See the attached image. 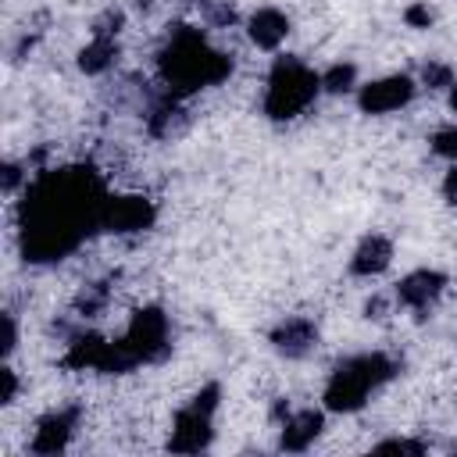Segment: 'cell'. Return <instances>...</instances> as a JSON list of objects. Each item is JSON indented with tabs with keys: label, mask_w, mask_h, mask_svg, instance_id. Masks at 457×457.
Wrapping results in <instances>:
<instances>
[{
	"label": "cell",
	"mask_w": 457,
	"mask_h": 457,
	"mask_svg": "<svg viewBox=\"0 0 457 457\" xmlns=\"http://www.w3.org/2000/svg\"><path fill=\"white\" fill-rule=\"evenodd\" d=\"M389 264H393V239L382 232H368L350 253V275L357 278H378Z\"/></svg>",
	"instance_id": "4fadbf2b"
},
{
	"label": "cell",
	"mask_w": 457,
	"mask_h": 457,
	"mask_svg": "<svg viewBox=\"0 0 457 457\" xmlns=\"http://www.w3.org/2000/svg\"><path fill=\"white\" fill-rule=\"evenodd\" d=\"M393 300H396V296H382V293H375V296L364 303V318H375V321H378V318H386V314H389V307H393Z\"/></svg>",
	"instance_id": "d4e9b609"
},
{
	"label": "cell",
	"mask_w": 457,
	"mask_h": 457,
	"mask_svg": "<svg viewBox=\"0 0 457 457\" xmlns=\"http://www.w3.org/2000/svg\"><path fill=\"white\" fill-rule=\"evenodd\" d=\"M325 428V411L318 407H303V411H289L286 421H278V450L286 453H303L314 446V439Z\"/></svg>",
	"instance_id": "7c38bea8"
},
{
	"label": "cell",
	"mask_w": 457,
	"mask_h": 457,
	"mask_svg": "<svg viewBox=\"0 0 457 457\" xmlns=\"http://www.w3.org/2000/svg\"><path fill=\"white\" fill-rule=\"evenodd\" d=\"M154 221H157V204L143 193H107L100 211V232L111 236H136L154 228Z\"/></svg>",
	"instance_id": "52a82bcc"
},
{
	"label": "cell",
	"mask_w": 457,
	"mask_h": 457,
	"mask_svg": "<svg viewBox=\"0 0 457 457\" xmlns=\"http://www.w3.org/2000/svg\"><path fill=\"white\" fill-rule=\"evenodd\" d=\"M418 82H421L425 89H450L457 79H453V68H450L446 61H425Z\"/></svg>",
	"instance_id": "d6986e66"
},
{
	"label": "cell",
	"mask_w": 457,
	"mask_h": 457,
	"mask_svg": "<svg viewBox=\"0 0 457 457\" xmlns=\"http://www.w3.org/2000/svg\"><path fill=\"white\" fill-rule=\"evenodd\" d=\"M418 93V82L403 71L396 75H382V79H371L364 86H357V107L361 114H393L400 107H407Z\"/></svg>",
	"instance_id": "ba28073f"
},
{
	"label": "cell",
	"mask_w": 457,
	"mask_h": 457,
	"mask_svg": "<svg viewBox=\"0 0 457 457\" xmlns=\"http://www.w3.org/2000/svg\"><path fill=\"white\" fill-rule=\"evenodd\" d=\"M450 111H453V114H457V82H453V86H450Z\"/></svg>",
	"instance_id": "83f0119b"
},
{
	"label": "cell",
	"mask_w": 457,
	"mask_h": 457,
	"mask_svg": "<svg viewBox=\"0 0 457 457\" xmlns=\"http://www.w3.org/2000/svg\"><path fill=\"white\" fill-rule=\"evenodd\" d=\"M375 453H425L428 450V443H421V439H407V436H396V439H382V443H375L371 446Z\"/></svg>",
	"instance_id": "44dd1931"
},
{
	"label": "cell",
	"mask_w": 457,
	"mask_h": 457,
	"mask_svg": "<svg viewBox=\"0 0 457 457\" xmlns=\"http://www.w3.org/2000/svg\"><path fill=\"white\" fill-rule=\"evenodd\" d=\"M14 346H18V321L11 311H4V361L14 353Z\"/></svg>",
	"instance_id": "484cf974"
},
{
	"label": "cell",
	"mask_w": 457,
	"mask_h": 457,
	"mask_svg": "<svg viewBox=\"0 0 457 457\" xmlns=\"http://www.w3.org/2000/svg\"><path fill=\"white\" fill-rule=\"evenodd\" d=\"M221 403V386L207 382L186 407H179L171 432H168V450L171 453H204L214 443V414Z\"/></svg>",
	"instance_id": "5b68a950"
},
{
	"label": "cell",
	"mask_w": 457,
	"mask_h": 457,
	"mask_svg": "<svg viewBox=\"0 0 457 457\" xmlns=\"http://www.w3.org/2000/svg\"><path fill=\"white\" fill-rule=\"evenodd\" d=\"M118 339L125 343V350L132 353L136 364H157V361H164L171 353V325H168V314L157 303H146V307H139L129 318V328Z\"/></svg>",
	"instance_id": "8992f818"
},
{
	"label": "cell",
	"mask_w": 457,
	"mask_h": 457,
	"mask_svg": "<svg viewBox=\"0 0 457 457\" xmlns=\"http://www.w3.org/2000/svg\"><path fill=\"white\" fill-rule=\"evenodd\" d=\"M443 289H446V275L443 271H436V268H414V271H407L396 282L393 296H396L400 307H407L411 314L425 318L436 307V300L443 296Z\"/></svg>",
	"instance_id": "30bf717a"
},
{
	"label": "cell",
	"mask_w": 457,
	"mask_h": 457,
	"mask_svg": "<svg viewBox=\"0 0 457 457\" xmlns=\"http://www.w3.org/2000/svg\"><path fill=\"white\" fill-rule=\"evenodd\" d=\"M403 21H407L411 29H428V25L436 21V11H432L428 4H411V7L403 11Z\"/></svg>",
	"instance_id": "603a6c76"
},
{
	"label": "cell",
	"mask_w": 457,
	"mask_h": 457,
	"mask_svg": "<svg viewBox=\"0 0 457 457\" xmlns=\"http://www.w3.org/2000/svg\"><path fill=\"white\" fill-rule=\"evenodd\" d=\"M453 450H457V443H453Z\"/></svg>",
	"instance_id": "f1b7e54d"
},
{
	"label": "cell",
	"mask_w": 457,
	"mask_h": 457,
	"mask_svg": "<svg viewBox=\"0 0 457 457\" xmlns=\"http://www.w3.org/2000/svg\"><path fill=\"white\" fill-rule=\"evenodd\" d=\"M428 146H432L436 157H443V161L453 164V161H457V125H439V129L432 132Z\"/></svg>",
	"instance_id": "ffe728a7"
},
{
	"label": "cell",
	"mask_w": 457,
	"mask_h": 457,
	"mask_svg": "<svg viewBox=\"0 0 457 457\" xmlns=\"http://www.w3.org/2000/svg\"><path fill=\"white\" fill-rule=\"evenodd\" d=\"M321 96V75L300 57H275L264 82V114L271 121H293Z\"/></svg>",
	"instance_id": "277c9868"
},
{
	"label": "cell",
	"mask_w": 457,
	"mask_h": 457,
	"mask_svg": "<svg viewBox=\"0 0 457 457\" xmlns=\"http://www.w3.org/2000/svg\"><path fill=\"white\" fill-rule=\"evenodd\" d=\"M318 339H321L318 325H314L311 318H303V314H289V318H282V321L268 332L271 350H275L278 357H286V361H303V357H311V353L318 350Z\"/></svg>",
	"instance_id": "8fae6325"
},
{
	"label": "cell",
	"mask_w": 457,
	"mask_h": 457,
	"mask_svg": "<svg viewBox=\"0 0 457 457\" xmlns=\"http://www.w3.org/2000/svg\"><path fill=\"white\" fill-rule=\"evenodd\" d=\"M118 61V36H89V43L79 50V68L86 75H104Z\"/></svg>",
	"instance_id": "2e32d148"
},
{
	"label": "cell",
	"mask_w": 457,
	"mask_h": 457,
	"mask_svg": "<svg viewBox=\"0 0 457 457\" xmlns=\"http://www.w3.org/2000/svg\"><path fill=\"white\" fill-rule=\"evenodd\" d=\"M443 196H446L450 207H457V161H453L450 171L443 175Z\"/></svg>",
	"instance_id": "4316f807"
},
{
	"label": "cell",
	"mask_w": 457,
	"mask_h": 457,
	"mask_svg": "<svg viewBox=\"0 0 457 457\" xmlns=\"http://www.w3.org/2000/svg\"><path fill=\"white\" fill-rule=\"evenodd\" d=\"M107 300H111V282H89V286H82L79 296H75V314L96 318V314L107 307Z\"/></svg>",
	"instance_id": "ac0fdd59"
},
{
	"label": "cell",
	"mask_w": 457,
	"mask_h": 457,
	"mask_svg": "<svg viewBox=\"0 0 457 457\" xmlns=\"http://www.w3.org/2000/svg\"><path fill=\"white\" fill-rule=\"evenodd\" d=\"M396 375H400V361L389 357V353H382V350L343 357L328 371V382L321 389V403L332 414H353V411H361L368 403V396L375 389H382Z\"/></svg>",
	"instance_id": "3957f363"
},
{
	"label": "cell",
	"mask_w": 457,
	"mask_h": 457,
	"mask_svg": "<svg viewBox=\"0 0 457 457\" xmlns=\"http://www.w3.org/2000/svg\"><path fill=\"white\" fill-rule=\"evenodd\" d=\"M228 71H232V57L211 46L204 29H193V25H175L157 54L161 86L168 96H179V100L225 82Z\"/></svg>",
	"instance_id": "7a4b0ae2"
},
{
	"label": "cell",
	"mask_w": 457,
	"mask_h": 457,
	"mask_svg": "<svg viewBox=\"0 0 457 457\" xmlns=\"http://www.w3.org/2000/svg\"><path fill=\"white\" fill-rule=\"evenodd\" d=\"M0 378H4V393H0V403H4V407H11V403L18 400V371H14L11 364H4V368H0Z\"/></svg>",
	"instance_id": "cb8c5ba5"
},
{
	"label": "cell",
	"mask_w": 457,
	"mask_h": 457,
	"mask_svg": "<svg viewBox=\"0 0 457 457\" xmlns=\"http://www.w3.org/2000/svg\"><path fill=\"white\" fill-rule=\"evenodd\" d=\"M350 89H357V64H350V61H336L332 68L321 71V93L339 96V93H350Z\"/></svg>",
	"instance_id": "e0dca14e"
},
{
	"label": "cell",
	"mask_w": 457,
	"mask_h": 457,
	"mask_svg": "<svg viewBox=\"0 0 457 457\" xmlns=\"http://www.w3.org/2000/svg\"><path fill=\"white\" fill-rule=\"evenodd\" d=\"M29 164H18V161H7L4 164V171H0V186H4V193L7 196H14L21 186H29V171H25Z\"/></svg>",
	"instance_id": "7402d4cb"
},
{
	"label": "cell",
	"mask_w": 457,
	"mask_h": 457,
	"mask_svg": "<svg viewBox=\"0 0 457 457\" xmlns=\"http://www.w3.org/2000/svg\"><path fill=\"white\" fill-rule=\"evenodd\" d=\"M246 36L261 50H278L286 43V36H289V18L278 7H257L246 18Z\"/></svg>",
	"instance_id": "5bb4252c"
},
{
	"label": "cell",
	"mask_w": 457,
	"mask_h": 457,
	"mask_svg": "<svg viewBox=\"0 0 457 457\" xmlns=\"http://www.w3.org/2000/svg\"><path fill=\"white\" fill-rule=\"evenodd\" d=\"M146 125H150V132H154L157 139H171V136L186 132L189 114H186V107H182L179 96H168V93H164V100L146 114Z\"/></svg>",
	"instance_id": "9a60e30c"
},
{
	"label": "cell",
	"mask_w": 457,
	"mask_h": 457,
	"mask_svg": "<svg viewBox=\"0 0 457 457\" xmlns=\"http://www.w3.org/2000/svg\"><path fill=\"white\" fill-rule=\"evenodd\" d=\"M79 418H82V407H79V403L46 411V414L36 421V428H32L29 450H32V453H43V457L64 453L68 443H71V436H75V428H79Z\"/></svg>",
	"instance_id": "9c48e42d"
},
{
	"label": "cell",
	"mask_w": 457,
	"mask_h": 457,
	"mask_svg": "<svg viewBox=\"0 0 457 457\" xmlns=\"http://www.w3.org/2000/svg\"><path fill=\"white\" fill-rule=\"evenodd\" d=\"M107 189L86 164L43 168L21 200V253L32 264L64 261L89 232H100Z\"/></svg>",
	"instance_id": "6da1fadb"
}]
</instances>
